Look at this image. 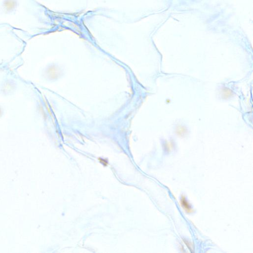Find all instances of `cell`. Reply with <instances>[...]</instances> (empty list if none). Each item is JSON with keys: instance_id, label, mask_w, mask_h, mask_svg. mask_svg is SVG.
<instances>
[{"instance_id": "1", "label": "cell", "mask_w": 253, "mask_h": 253, "mask_svg": "<svg viewBox=\"0 0 253 253\" xmlns=\"http://www.w3.org/2000/svg\"><path fill=\"white\" fill-rule=\"evenodd\" d=\"M180 203L182 207L183 208V209H185V211L187 213H191L193 211L191 205L186 200L185 196H182L180 200Z\"/></svg>"}]
</instances>
